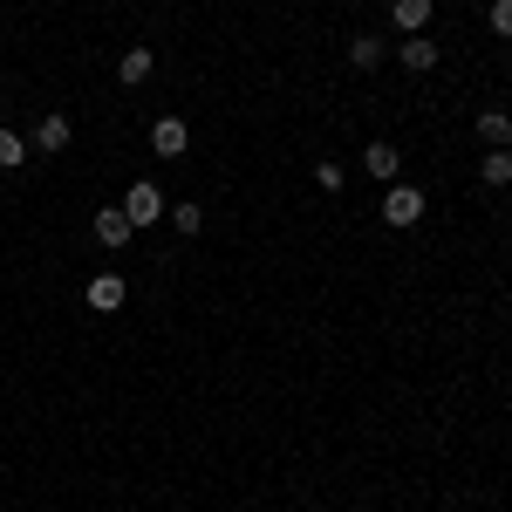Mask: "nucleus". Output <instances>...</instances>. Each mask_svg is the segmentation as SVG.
I'll use <instances>...</instances> for the list:
<instances>
[{
  "label": "nucleus",
  "mask_w": 512,
  "mask_h": 512,
  "mask_svg": "<svg viewBox=\"0 0 512 512\" xmlns=\"http://www.w3.org/2000/svg\"><path fill=\"white\" fill-rule=\"evenodd\" d=\"M123 219H130V226H158L164 219V192L151 185V178H137V185L123 192Z\"/></svg>",
  "instance_id": "obj_1"
},
{
  "label": "nucleus",
  "mask_w": 512,
  "mask_h": 512,
  "mask_svg": "<svg viewBox=\"0 0 512 512\" xmlns=\"http://www.w3.org/2000/svg\"><path fill=\"white\" fill-rule=\"evenodd\" d=\"M383 219H390V226H417V219H424V192H417V185H390V192H383Z\"/></svg>",
  "instance_id": "obj_2"
},
{
  "label": "nucleus",
  "mask_w": 512,
  "mask_h": 512,
  "mask_svg": "<svg viewBox=\"0 0 512 512\" xmlns=\"http://www.w3.org/2000/svg\"><path fill=\"white\" fill-rule=\"evenodd\" d=\"M185 144H192L185 117H158L151 123V151H158V158H185Z\"/></svg>",
  "instance_id": "obj_3"
},
{
  "label": "nucleus",
  "mask_w": 512,
  "mask_h": 512,
  "mask_svg": "<svg viewBox=\"0 0 512 512\" xmlns=\"http://www.w3.org/2000/svg\"><path fill=\"white\" fill-rule=\"evenodd\" d=\"M123 301H130V287H123L117 274H96V280H89V308H96V315H117Z\"/></svg>",
  "instance_id": "obj_4"
},
{
  "label": "nucleus",
  "mask_w": 512,
  "mask_h": 512,
  "mask_svg": "<svg viewBox=\"0 0 512 512\" xmlns=\"http://www.w3.org/2000/svg\"><path fill=\"white\" fill-rule=\"evenodd\" d=\"M130 233H137V226L123 219V205H103V212H96V239H103V246H130Z\"/></svg>",
  "instance_id": "obj_5"
},
{
  "label": "nucleus",
  "mask_w": 512,
  "mask_h": 512,
  "mask_svg": "<svg viewBox=\"0 0 512 512\" xmlns=\"http://www.w3.org/2000/svg\"><path fill=\"white\" fill-rule=\"evenodd\" d=\"M35 151H69V117H62V110H48V117L35 123Z\"/></svg>",
  "instance_id": "obj_6"
},
{
  "label": "nucleus",
  "mask_w": 512,
  "mask_h": 512,
  "mask_svg": "<svg viewBox=\"0 0 512 512\" xmlns=\"http://www.w3.org/2000/svg\"><path fill=\"white\" fill-rule=\"evenodd\" d=\"M396 164H403V158H396V144H383V137H376V144L362 151V171H369V178H383V185L396 178Z\"/></svg>",
  "instance_id": "obj_7"
},
{
  "label": "nucleus",
  "mask_w": 512,
  "mask_h": 512,
  "mask_svg": "<svg viewBox=\"0 0 512 512\" xmlns=\"http://www.w3.org/2000/svg\"><path fill=\"white\" fill-rule=\"evenodd\" d=\"M151 69H158V55L151 48H123V62H117V76L137 89V82H151Z\"/></svg>",
  "instance_id": "obj_8"
},
{
  "label": "nucleus",
  "mask_w": 512,
  "mask_h": 512,
  "mask_svg": "<svg viewBox=\"0 0 512 512\" xmlns=\"http://www.w3.org/2000/svg\"><path fill=\"white\" fill-rule=\"evenodd\" d=\"M478 137H485V151H506L512 144V117L506 110H485V117H478Z\"/></svg>",
  "instance_id": "obj_9"
},
{
  "label": "nucleus",
  "mask_w": 512,
  "mask_h": 512,
  "mask_svg": "<svg viewBox=\"0 0 512 512\" xmlns=\"http://www.w3.org/2000/svg\"><path fill=\"white\" fill-rule=\"evenodd\" d=\"M390 14H396V28H403V35H424V21H431V0H396Z\"/></svg>",
  "instance_id": "obj_10"
},
{
  "label": "nucleus",
  "mask_w": 512,
  "mask_h": 512,
  "mask_svg": "<svg viewBox=\"0 0 512 512\" xmlns=\"http://www.w3.org/2000/svg\"><path fill=\"white\" fill-rule=\"evenodd\" d=\"M478 178H485L492 192H506V185H512V151H485V164H478Z\"/></svg>",
  "instance_id": "obj_11"
},
{
  "label": "nucleus",
  "mask_w": 512,
  "mask_h": 512,
  "mask_svg": "<svg viewBox=\"0 0 512 512\" xmlns=\"http://www.w3.org/2000/svg\"><path fill=\"white\" fill-rule=\"evenodd\" d=\"M403 69H417V76H424V69H437V41L410 35V41H403Z\"/></svg>",
  "instance_id": "obj_12"
},
{
  "label": "nucleus",
  "mask_w": 512,
  "mask_h": 512,
  "mask_svg": "<svg viewBox=\"0 0 512 512\" xmlns=\"http://www.w3.org/2000/svg\"><path fill=\"white\" fill-rule=\"evenodd\" d=\"M349 62H355V69H376V62H383V41H376V35H355L349 41Z\"/></svg>",
  "instance_id": "obj_13"
},
{
  "label": "nucleus",
  "mask_w": 512,
  "mask_h": 512,
  "mask_svg": "<svg viewBox=\"0 0 512 512\" xmlns=\"http://www.w3.org/2000/svg\"><path fill=\"white\" fill-rule=\"evenodd\" d=\"M14 164H28V144L14 130H0V171H14Z\"/></svg>",
  "instance_id": "obj_14"
},
{
  "label": "nucleus",
  "mask_w": 512,
  "mask_h": 512,
  "mask_svg": "<svg viewBox=\"0 0 512 512\" xmlns=\"http://www.w3.org/2000/svg\"><path fill=\"white\" fill-rule=\"evenodd\" d=\"M315 185H321V192H342V185H349V171L328 158V164H315Z\"/></svg>",
  "instance_id": "obj_15"
},
{
  "label": "nucleus",
  "mask_w": 512,
  "mask_h": 512,
  "mask_svg": "<svg viewBox=\"0 0 512 512\" xmlns=\"http://www.w3.org/2000/svg\"><path fill=\"white\" fill-rule=\"evenodd\" d=\"M171 226H178V233H198V226H205V205H171Z\"/></svg>",
  "instance_id": "obj_16"
},
{
  "label": "nucleus",
  "mask_w": 512,
  "mask_h": 512,
  "mask_svg": "<svg viewBox=\"0 0 512 512\" xmlns=\"http://www.w3.org/2000/svg\"><path fill=\"white\" fill-rule=\"evenodd\" d=\"M492 35H512V0H492Z\"/></svg>",
  "instance_id": "obj_17"
}]
</instances>
